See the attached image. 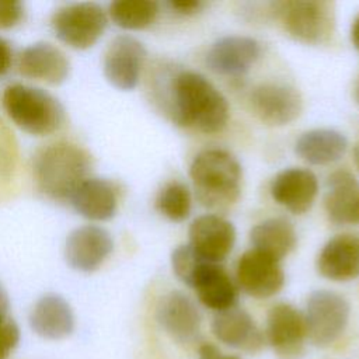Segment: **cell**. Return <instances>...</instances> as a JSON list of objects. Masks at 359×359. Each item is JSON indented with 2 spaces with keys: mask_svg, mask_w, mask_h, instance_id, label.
I'll return each instance as SVG.
<instances>
[{
  "mask_svg": "<svg viewBox=\"0 0 359 359\" xmlns=\"http://www.w3.org/2000/svg\"><path fill=\"white\" fill-rule=\"evenodd\" d=\"M259 56L261 45L257 39L244 35H227L212 43L205 62L216 74L238 77L248 73Z\"/></svg>",
  "mask_w": 359,
  "mask_h": 359,
  "instance_id": "7c38bea8",
  "label": "cell"
},
{
  "mask_svg": "<svg viewBox=\"0 0 359 359\" xmlns=\"http://www.w3.org/2000/svg\"><path fill=\"white\" fill-rule=\"evenodd\" d=\"M346 136L331 128L306 130L294 143L296 154L311 165H327L338 161L346 151Z\"/></svg>",
  "mask_w": 359,
  "mask_h": 359,
  "instance_id": "cb8c5ba5",
  "label": "cell"
},
{
  "mask_svg": "<svg viewBox=\"0 0 359 359\" xmlns=\"http://www.w3.org/2000/svg\"><path fill=\"white\" fill-rule=\"evenodd\" d=\"M156 320L175 342L187 344L196 338L202 317L198 306L188 294L171 290L158 299Z\"/></svg>",
  "mask_w": 359,
  "mask_h": 359,
  "instance_id": "5bb4252c",
  "label": "cell"
},
{
  "mask_svg": "<svg viewBox=\"0 0 359 359\" xmlns=\"http://www.w3.org/2000/svg\"><path fill=\"white\" fill-rule=\"evenodd\" d=\"M91 156L72 142H55L41 147L32 160L38 189L53 201L70 199L77 187L88 178Z\"/></svg>",
  "mask_w": 359,
  "mask_h": 359,
  "instance_id": "7a4b0ae2",
  "label": "cell"
},
{
  "mask_svg": "<svg viewBox=\"0 0 359 359\" xmlns=\"http://www.w3.org/2000/svg\"><path fill=\"white\" fill-rule=\"evenodd\" d=\"M7 311H8V296L6 289L0 283V321L7 318Z\"/></svg>",
  "mask_w": 359,
  "mask_h": 359,
  "instance_id": "836d02e7",
  "label": "cell"
},
{
  "mask_svg": "<svg viewBox=\"0 0 359 359\" xmlns=\"http://www.w3.org/2000/svg\"><path fill=\"white\" fill-rule=\"evenodd\" d=\"M1 105L21 130L34 136L55 133L65 123L62 104L38 87L21 83L10 84L1 94Z\"/></svg>",
  "mask_w": 359,
  "mask_h": 359,
  "instance_id": "277c9868",
  "label": "cell"
},
{
  "mask_svg": "<svg viewBox=\"0 0 359 359\" xmlns=\"http://www.w3.org/2000/svg\"><path fill=\"white\" fill-rule=\"evenodd\" d=\"M189 247L205 261L219 264L231 252L236 243V229L231 222L206 213L198 216L189 226Z\"/></svg>",
  "mask_w": 359,
  "mask_h": 359,
  "instance_id": "4fadbf2b",
  "label": "cell"
},
{
  "mask_svg": "<svg viewBox=\"0 0 359 359\" xmlns=\"http://www.w3.org/2000/svg\"><path fill=\"white\" fill-rule=\"evenodd\" d=\"M254 115L269 126L289 125L303 109L300 93L290 84L266 81L255 86L250 94Z\"/></svg>",
  "mask_w": 359,
  "mask_h": 359,
  "instance_id": "9c48e42d",
  "label": "cell"
},
{
  "mask_svg": "<svg viewBox=\"0 0 359 359\" xmlns=\"http://www.w3.org/2000/svg\"><path fill=\"white\" fill-rule=\"evenodd\" d=\"M108 17L97 3H73L59 7L50 20L56 36L74 49L91 48L104 34Z\"/></svg>",
  "mask_w": 359,
  "mask_h": 359,
  "instance_id": "52a82bcc",
  "label": "cell"
},
{
  "mask_svg": "<svg viewBox=\"0 0 359 359\" xmlns=\"http://www.w3.org/2000/svg\"><path fill=\"white\" fill-rule=\"evenodd\" d=\"M236 278L241 290L255 299L272 297L285 285L280 261L254 248L238 258Z\"/></svg>",
  "mask_w": 359,
  "mask_h": 359,
  "instance_id": "30bf717a",
  "label": "cell"
},
{
  "mask_svg": "<svg viewBox=\"0 0 359 359\" xmlns=\"http://www.w3.org/2000/svg\"><path fill=\"white\" fill-rule=\"evenodd\" d=\"M317 192V177L307 168H286L271 182L272 199L294 215L306 213L314 203Z\"/></svg>",
  "mask_w": 359,
  "mask_h": 359,
  "instance_id": "2e32d148",
  "label": "cell"
},
{
  "mask_svg": "<svg viewBox=\"0 0 359 359\" xmlns=\"http://www.w3.org/2000/svg\"><path fill=\"white\" fill-rule=\"evenodd\" d=\"M265 339L278 359H300L307 339L303 313L289 303L272 306L266 316Z\"/></svg>",
  "mask_w": 359,
  "mask_h": 359,
  "instance_id": "ba28073f",
  "label": "cell"
},
{
  "mask_svg": "<svg viewBox=\"0 0 359 359\" xmlns=\"http://www.w3.org/2000/svg\"><path fill=\"white\" fill-rule=\"evenodd\" d=\"M168 4L177 13L187 14V15L199 11L201 7L203 6V3L199 0H174V1H170Z\"/></svg>",
  "mask_w": 359,
  "mask_h": 359,
  "instance_id": "4dcf8cb0",
  "label": "cell"
},
{
  "mask_svg": "<svg viewBox=\"0 0 359 359\" xmlns=\"http://www.w3.org/2000/svg\"><path fill=\"white\" fill-rule=\"evenodd\" d=\"M112 248L114 241L105 229L87 224L69 234L65 245V258L72 268L81 272H93L104 264Z\"/></svg>",
  "mask_w": 359,
  "mask_h": 359,
  "instance_id": "9a60e30c",
  "label": "cell"
},
{
  "mask_svg": "<svg viewBox=\"0 0 359 359\" xmlns=\"http://www.w3.org/2000/svg\"><path fill=\"white\" fill-rule=\"evenodd\" d=\"M199 358L198 359H241L236 355H224L222 353L215 345L212 344H203L199 346L198 351Z\"/></svg>",
  "mask_w": 359,
  "mask_h": 359,
  "instance_id": "d6a6232c",
  "label": "cell"
},
{
  "mask_svg": "<svg viewBox=\"0 0 359 359\" xmlns=\"http://www.w3.org/2000/svg\"><path fill=\"white\" fill-rule=\"evenodd\" d=\"M318 273L334 282L359 278V234L342 233L330 238L317 257Z\"/></svg>",
  "mask_w": 359,
  "mask_h": 359,
  "instance_id": "e0dca14e",
  "label": "cell"
},
{
  "mask_svg": "<svg viewBox=\"0 0 359 359\" xmlns=\"http://www.w3.org/2000/svg\"><path fill=\"white\" fill-rule=\"evenodd\" d=\"M353 98H355L356 104L359 105V77H358V80H356V83L353 86Z\"/></svg>",
  "mask_w": 359,
  "mask_h": 359,
  "instance_id": "8d00e7d4",
  "label": "cell"
},
{
  "mask_svg": "<svg viewBox=\"0 0 359 359\" xmlns=\"http://www.w3.org/2000/svg\"><path fill=\"white\" fill-rule=\"evenodd\" d=\"M189 177L195 196L205 208H227L240 196L241 165L227 150L215 147L199 151L191 163Z\"/></svg>",
  "mask_w": 359,
  "mask_h": 359,
  "instance_id": "3957f363",
  "label": "cell"
},
{
  "mask_svg": "<svg viewBox=\"0 0 359 359\" xmlns=\"http://www.w3.org/2000/svg\"><path fill=\"white\" fill-rule=\"evenodd\" d=\"M205 259L201 258L191 247L189 244L178 245L172 254H171V266L175 273V276L185 283L187 286L191 285V280L198 271L199 265Z\"/></svg>",
  "mask_w": 359,
  "mask_h": 359,
  "instance_id": "83f0119b",
  "label": "cell"
},
{
  "mask_svg": "<svg viewBox=\"0 0 359 359\" xmlns=\"http://www.w3.org/2000/svg\"><path fill=\"white\" fill-rule=\"evenodd\" d=\"M307 339L320 348L334 344L345 331L351 306L348 300L332 290H314L306 303L304 311Z\"/></svg>",
  "mask_w": 359,
  "mask_h": 359,
  "instance_id": "8992f818",
  "label": "cell"
},
{
  "mask_svg": "<svg viewBox=\"0 0 359 359\" xmlns=\"http://www.w3.org/2000/svg\"><path fill=\"white\" fill-rule=\"evenodd\" d=\"M351 42L356 50H359V14L355 17L351 25Z\"/></svg>",
  "mask_w": 359,
  "mask_h": 359,
  "instance_id": "e575fe53",
  "label": "cell"
},
{
  "mask_svg": "<svg viewBox=\"0 0 359 359\" xmlns=\"http://www.w3.org/2000/svg\"><path fill=\"white\" fill-rule=\"evenodd\" d=\"M250 241L254 250L280 261L294 250L297 233L289 220L271 217L257 223L251 229Z\"/></svg>",
  "mask_w": 359,
  "mask_h": 359,
  "instance_id": "d4e9b609",
  "label": "cell"
},
{
  "mask_svg": "<svg viewBox=\"0 0 359 359\" xmlns=\"http://www.w3.org/2000/svg\"><path fill=\"white\" fill-rule=\"evenodd\" d=\"M352 156H353V163L356 165V168L359 170V140L355 143L353 146V151H352Z\"/></svg>",
  "mask_w": 359,
  "mask_h": 359,
  "instance_id": "d590c367",
  "label": "cell"
},
{
  "mask_svg": "<svg viewBox=\"0 0 359 359\" xmlns=\"http://www.w3.org/2000/svg\"><path fill=\"white\" fill-rule=\"evenodd\" d=\"M210 328L220 342L247 353L261 351L265 342V337L252 317L237 306L217 311L212 320Z\"/></svg>",
  "mask_w": 359,
  "mask_h": 359,
  "instance_id": "d6986e66",
  "label": "cell"
},
{
  "mask_svg": "<svg viewBox=\"0 0 359 359\" xmlns=\"http://www.w3.org/2000/svg\"><path fill=\"white\" fill-rule=\"evenodd\" d=\"M108 13L123 29H143L157 18L158 4L151 0H116L109 4Z\"/></svg>",
  "mask_w": 359,
  "mask_h": 359,
  "instance_id": "484cf974",
  "label": "cell"
},
{
  "mask_svg": "<svg viewBox=\"0 0 359 359\" xmlns=\"http://www.w3.org/2000/svg\"><path fill=\"white\" fill-rule=\"evenodd\" d=\"M13 63V50L10 48V43L0 38V77L4 76Z\"/></svg>",
  "mask_w": 359,
  "mask_h": 359,
  "instance_id": "1f68e13d",
  "label": "cell"
},
{
  "mask_svg": "<svg viewBox=\"0 0 359 359\" xmlns=\"http://www.w3.org/2000/svg\"><path fill=\"white\" fill-rule=\"evenodd\" d=\"M285 32L304 45H325L335 31V8L325 0H286L271 4Z\"/></svg>",
  "mask_w": 359,
  "mask_h": 359,
  "instance_id": "5b68a950",
  "label": "cell"
},
{
  "mask_svg": "<svg viewBox=\"0 0 359 359\" xmlns=\"http://www.w3.org/2000/svg\"><path fill=\"white\" fill-rule=\"evenodd\" d=\"M324 208L328 219L335 224H359V181L353 174L338 170L328 177Z\"/></svg>",
  "mask_w": 359,
  "mask_h": 359,
  "instance_id": "ffe728a7",
  "label": "cell"
},
{
  "mask_svg": "<svg viewBox=\"0 0 359 359\" xmlns=\"http://www.w3.org/2000/svg\"><path fill=\"white\" fill-rule=\"evenodd\" d=\"M168 114L177 125L217 133L229 121L226 97L201 73L181 70L168 83Z\"/></svg>",
  "mask_w": 359,
  "mask_h": 359,
  "instance_id": "6da1fadb",
  "label": "cell"
},
{
  "mask_svg": "<svg viewBox=\"0 0 359 359\" xmlns=\"http://www.w3.org/2000/svg\"><path fill=\"white\" fill-rule=\"evenodd\" d=\"M73 208L86 219L108 220L118 208V188L105 178H86L72 195Z\"/></svg>",
  "mask_w": 359,
  "mask_h": 359,
  "instance_id": "7402d4cb",
  "label": "cell"
},
{
  "mask_svg": "<svg viewBox=\"0 0 359 359\" xmlns=\"http://www.w3.org/2000/svg\"><path fill=\"white\" fill-rule=\"evenodd\" d=\"M146 60L143 43L129 35L114 38L104 53V74L119 90H132L137 86Z\"/></svg>",
  "mask_w": 359,
  "mask_h": 359,
  "instance_id": "8fae6325",
  "label": "cell"
},
{
  "mask_svg": "<svg viewBox=\"0 0 359 359\" xmlns=\"http://www.w3.org/2000/svg\"><path fill=\"white\" fill-rule=\"evenodd\" d=\"M189 287L196 292L203 306L216 313L234 307L237 303V286L220 264L203 261L195 272Z\"/></svg>",
  "mask_w": 359,
  "mask_h": 359,
  "instance_id": "44dd1931",
  "label": "cell"
},
{
  "mask_svg": "<svg viewBox=\"0 0 359 359\" xmlns=\"http://www.w3.org/2000/svg\"><path fill=\"white\" fill-rule=\"evenodd\" d=\"M156 206L158 212L172 222L185 220L192 208V198L188 187L180 181L165 184L157 195Z\"/></svg>",
  "mask_w": 359,
  "mask_h": 359,
  "instance_id": "4316f807",
  "label": "cell"
},
{
  "mask_svg": "<svg viewBox=\"0 0 359 359\" xmlns=\"http://www.w3.org/2000/svg\"><path fill=\"white\" fill-rule=\"evenodd\" d=\"M17 70L27 79L59 84L66 80L70 62L57 46L49 42H36L20 52Z\"/></svg>",
  "mask_w": 359,
  "mask_h": 359,
  "instance_id": "ac0fdd59",
  "label": "cell"
},
{
  "mask_svg": "<svg viewBox=\"0 0 359 359\" xmlns=\"http://www.w3.org/2000/svg\"><path fill=\"white\" fill-rule=\"evenodd\" d=\"M20 341V330L10 317L0 321V359H6Z\"/></svg>",
  "mask_w": 359,
  "mask_h": 359,
  "instance_id": "f1b7e54d",
  "label": "cell"
},
{
  "mask_svg": "<svg viewBox=\"0 0 359 359\" xmlns=\"http://www.w3.org/2000/svg\"><path fill=\"white\" fill-rule=\"evenodd\" d=\"M29 325L35 334L46 339H62L74 330L70 304L59 294H45L29 313Z\"/></svg>",
  "mask_w": 359,
  "mask_h": 359,
  "instance_id": "603a6c76",
  "label": "cell"
},
{
  "mask_svg": "<svg viewBox=\"0 0 359 359\" xmlns=\"http://www.w3.org/2000/svg\"><path fill=\"white\" fill-rule=\"evenodd\" d=\"M24 17V6L14 0H0V29L15 27Z\"/></svg>",
  "mask_w": 359,
  "mask_h": 359,
  "instance_id": "f546056e",
  "label": "cell"
}]
</instances>
